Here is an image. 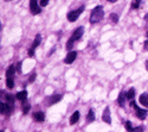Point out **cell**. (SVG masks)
<instances>
[{"label": "cell", "mask_w": 148, "mask_h": 132, "mask_svg": "<svg viewBox=\"0 0 148 132\" xmlns=\"http://www.w3.org/2000/svg\"><path fill=\"white\" fill-rule=\"evenodd\" d=\"M125 127H126L127 131H133V127H132V123H130V122H126Z\"/></svg>", "instance_id": "cell-23"}, {"label": "cell", "mask_w": 148, "mask_h": 132, "mask_svg": "<svg viewBox=\"0 0 148 132\" xmlns=\"http://www.w3.org/2000/svg\"><path fill=\"white\" fill-rule=\"evenodd\" d=\"M109 19L112 20V23L116 24V23L119 21V16H117V15H115V13H112V15L109 16Z\"/></svg>", "instance_id": "cell-22"}, {"label": "cell", "mask_w": 148, "mask_h": 132, "mask_svg": "<svg viewBox=\"0 0 148 132\" xmlns=\"http://www.w3.org/2000/svg\"><path fill=\"white\" fill-rule=\"evenodd\" d=\"M16 98H17L18 100H20L21 102H24V101H26V98H27V92H26V91H21V92L17 93V95H16Z\"/></svg>", "instance_id": "cell-11"}, {"label": "cell", "mask_w": 148, "mask_h": 132, "mask_svg": "<svg viewBox=\"0 0 148 132\" xmlns=\"http://www.w3.org/2000/svg\"><path fill=\"white\" fill-rule=\"evenodd\" d=\"M30 109H31V106H30V105H27V104H26L25 106H24V111H23V112H24V114H27V113H29V111H30Z\"/></svg>", "instance_id": "cell-24"}, {"label": "cell", "mask_w": 148, "mask_h": 132, "mask_svg": "<svg viewBox=\"0 0 148 132\" xmlns=\"http://www.w3.org/2000/svg\"><path fill=\"white\" fill-rule=\"evenodd\" d=\"M143 48H145V49H146V50H148V41H147V42L145 43V45H143Z\"/></svg>", "instance_id": "cell-29"}, {"label": "cell", "mask_w": 148, "mask_h": 132, "mask_svg": "<svg viewBox=\"0 0 148 132\" xmlns=\"http://www.w3.org/2000/svg\"><path fill=\"white\" fill-rule=\"evenodd\" d=\"M94 120H95V113L92 110H90L88 115H87V123H92Z\"/></svg>", "instance_id": "cell-18"}, {"label": "cell", "mask_w": 148, "mask_h": 132, "mask_svg": "<svg viewBox=\"0 0 148 132\" xmlns=\"http://www.w3.org/2000/svg\"><path fill=\"white\" fill-rule=\"evenodd\" d=\"M79 112L78 111H76V112H73V114L71 115V118H70V124L71 125H73V124H76L78 120H79Z\"/></svg>", "instance_id": "cell-12"}, {"label": "cell", "mask_w": 148, "mask_h": 132, "mask_svg": "<svg viewBox=\"0 0 148 132\" xmlns=\"http://www.w3.org/2000/svg\"><path fill=\"white\" fill-rule=\"evenodd\" d=\"M12 111H13V107L11 105H8L7 102H1V114L8 115V114H11Z\"/></svg>", "instance_id": "cell-7"}, {"label": "cell", "mask_w": 148, "mask_h": 132, "mask_svg": "<svg viewBox=\"0 0 148 132\" xmlns=\"http://www.w3.org/2000/svg\"><path fill=\"white\" fill-rule=\"evenodd\" d=\"M6 86L8 89L14 88V79L13 77H6Z\"/></svg>", "instance_id": "cell-16"}, {"label": "cell", "mask_w": 148, "mask_h": 132, "mask_svg": "<svg viewBox=\"0 0 148 132\" xmlns=\"http://www.w3.org/2000/svg\"><path fill=\"white\" fill-rule=\"evenodd\" d=\"M62 95L60 94H56V95H53V97L51 98V100H50V104L52 105V104H56V102H58V101H60L62 100Z\"/></svg>", "instance_id": "cell-19"}, {"label": "cell", "mask_w": 148, "mask_h": 132, "mask_svg": "<svg viewBox=\"0 0 148 132\" xmlns=\"http://www.w3.org/2000/svg\"><path fill=\"white\" fill-rule=\"evenodd\" d=\"M16 71H17V69H16L14 66L8 67V69L6 70V77H13V75H14Z\"/></svg>", "instance_id": "cell-15"}, {"label": "cell", "mask_w": 148, "mask_h": 132, "mask_svg": "<svg viewBox=\"0 0 148 132\" xmlns=\"http://www.w3.org/2000/svg\"><path fill=\"white\" fill-rule=\"evenodd\" d=\"M104 16V11L102 6H96L92 12H91V16H90V23L91 24H96V23H100L102 20Z\"/></svg>", "instance_id": "cell-2"}, {"label": "cell", "mask_w": 148, "mask_h": 132, "mask_svg": "<svg viewBox=\"0 0 148 132\" xmlns=\"http://www.w3.org/2000/svg\"><path fill=\"white\" fill-rule=\"evenodd\" d=\"M5 99H6V102H7L8 105H11L12 107L14 106V99H13V97H12V95L6 94V95H5Z\"/></svg>", "instance_id": "cell-17"}, {"label": "cell", "mask_w": 148, "mask_h": 132, "mask_svg": "<svg viewBox=\"0 0 148 132\" xmlns=\"http://www.w3.org/2000/svg\"><path fill=\"white\" fill-rule=\"evenodd\" d=\"M33 119L36 122L42 123V122L45 120V114L43 112H36V113H33Z\"/></svg>", "instance_id": "cell-10"}, {"label": "cell", "mask_w": 148, "mask_h": 132, "mask_svg": "<svg viewBox=\"0 0 148 132\" xmlns=\"http://www.w3.org/2000/svg\"><path fill=\"white\" fill-rule=\"evenodd\" d=\"M143 130H145L143 126H139V127H134L133 129V131H143Z\"/></svg>", "instance_id": "cell-28"}, {"label": "cell", "mask_w": 148, "mask_h": 132, "mask_svg": "<svg viewBox=\"0 0 148 132\" xmlns=\"http://www.w3.org/2000/svg\"><path fill=\"white\" fill-rule=\"evenodd\" d=\"M17 71H18V73H21V62H19L18 64H17Z\"/></svg>", "instance_id": "cell-26"}, {"label": "cell", "mask_w": 148, "mask_h": 132, "mask_svg": "<svg viewBox=\"0 0 148 132\" xmlns=\"http://www.w3.org/2000/svg\"><path fill=\"white\" fill-rule=\"evenodd\" d=\"M34 79H36V74L33 73V74H32V75L30 76V79H29V82H31V83H32V82L34 81Z\"/></svg>", "instance_id": "cell-27"}, {"label": "cell", "mask_w": 148, "mask_h": 132, "mask_svg": "<svg viewBox=\"0 0 148 132\" xmlns=\"http://www.w3.org/2000/svg\"><path fill=\"white\" fill-rule=\"evenodd\" d=\"M140 102H141L142 106L148 107V93H143V94H141V97H140Z\"/></svg>", "instance_id": "cell-14"}, {"label": "cell", "mask_w": 148, "mask_h": 132, "mask_svg": "<svg viewBox=\"0 0 148 132\" xmlns=\"http://www.w3.org/2000/svg\"><path fill=\"white\" fill-rule=\"evenodd\" d=\"M30 12L32 15H39L42 12L38 0H30Z\"/></svg>", "instance_id": "cell-5"}, {"label": "cell", "mask_w": 148, "mask_h": 132, "mask_svg": "<svg viewBox=\"0 0 148 132\" xmlns=\"http://www.w3.org/2000/svg\"><path fill=\"white\" fill-rule=\"evenodd\" d=\"M141 1H142V0H133V1H132V10H136V8H139Z\"/></svg>", "instance_id": "cell-20"}, {"label": "cell", "mask_w": 148, "mask_h": 132, "mask_svg": "<svg viewBox=\"0 0 148 132\" xmlns=\"http://www.w3.org/2000/svg\"><path fill=\"white\" fill-rule=\"evenodd\" d=\"M76 57H77V53H76V51H69V54L66 55V57H65V59H64V62H65L66 64H71V63L76 59Z\"/></svg>", "instance_id": "cell-8"}, {"label": "cell", "mask_w": 148, "mask_h": 132, "mask_svg": "<svg viewBox=\"0 0 148 132\" xmlns=\"http://www.w3.org/2000/svg\"><path fill=\"white\" fill-rule=\"evenodd\" d=\"M83 32H84V28H83V26H79V28H77V29L75 30V32L71 35V37H70L69 41L66 42V49H68V51H69L70 49H72V46H73V44H75L76 41L81 39V37L83 36Z\"/></svg>", "instance_id": "cell-1"}, {"label": "cell", "mask_w": 148, "mask_h": 132, "mask_svg": "<svg viewBox=\"0 0 148 132\" xmlns=\"http://www.w3.org/2000/svg\"><path fill=\"white\" fill-rule=\"evenodd\" d=\"M103 122L107 124H112V117H110V109L106 107V110L103 111V115H102Z\"/></svg>", "instance_id": "cell-9"}, {"label": "cell", "mask_w": 148, "mask_h": 132, "mask_svg": "<svg viewBox=\"0 0 148 132\" xmlns=\"http://www.w3.org/2000/svg\"><path fill=\"white\" fill-rule=\"evenodd\" d=\"M107 1H109V3H116L117 0H107Z\"/></svg>", "instance_id": "cell-31"}, {"label": "cell", "mask_w": 148, "mask_h": 132, "mask_svg": "<svg viewBox=\"0 0 148 132\" xmlns=\"http://www.w3.org/2000/svg\"><path fill=\"white\" fill-rule=\"evenodd\" d=\"M126 97H127V94H126L125 92H121V93H120V95H119L117 102H119V105H120L121 107L125 106V99H126Z\"/></svg>", "instance_id": "cell-13"}, {"label": "cell", "mask_w": 148, "mask_h": 132, "mask_svg": "<svg viewBox=\"0 0 148 132\" xmlns=\"http://www.w3.org/2000/svg\"><path fill=\"white\" fill-rule=\"evenodd\" d=\"M133 109H135V111H136V115H138V118L139 119H141V120H145V119H146V117H147V111L143 109H139V107H138V105H135L134 107H133Z\"/></svg>", "instance_id": "cell-6"}, {"label": "cell", "mask_w": 148, "mask_h": 132, "mask_svg": "<svg viewBox=\"0 0 148 132\" xmlns=\"http://www.w3.org/2000/svg\"><path fill=\"white\" fill-rule=\"evenodd\" d=\"M40 42H42V36L38 33V35L36 36V38H34V41H33V43H32V46L30 48V50H29V53H27L30 57H32V56L34 55V50H36V48L40 44Z\"/></svg>", "instance_id": "cell-4"}, {"label": "cell", "mask_w": 148, "mask_h": 132, "mask_svg": "<svg viewBox=\"0 0 148 132\" xmlns=\"http://www.w3.org/2000/svg\"><path fill=\"white\" fill-rule=\"evenodd\" d=\"M134 95H135V89H134V88H130V89L128 91V93H127V98H128L129 100H133Z\"/></svg>", "instance_id": "cell-21"}, {"label": "cell", "mask_w": 148, "mask_h": 132, "mask_svg": "<svg viewBox=\"0 0 148 132\" xmlns=\"http://www.w3.org/2000/svg\"><path fill=\"white\" fill-rule=\"evenodd\" d=\"M146 36H147V38H148V31H147V33H146Z\"/></svg>", "instance_id": "cell-33"}, {"label": "cell", "mask_w": 148, "mask_h": 132, "mask_svg": "<svg viewBox=\"0 0 148 132\" xmlns=\"http://www.w3.org/2000/svg\"><path fill=\"white\" fill-rule=\"evenodd\" d=\"M49 1H50V0H40V6L42 7H45L49 4Z\"/></svg>", "instance_id": "cell-25"}, {"label": "cell", "mask_w": 148, "mask_h": 132, "mask_svg": "<svg viewBox=\"0 0 148 132\" xmlns=\"http://www.w3.org/2000/svg\"><path fill=\"white\" fill-rule=\"evenodd\" d=\"M135 105H136V102H135V101H133V100H132V101H130V106H132V107H134Z\"/></svg>", "instance_id": "cell-30"}, {"label": "cell", "mask_w": 148, "mask_h": 132, "mask_svg": "<svg viewBox=\"0 0 148 132\" xmlns=\"http://www.w3.org/2000/svg\"><path fill=\"white\" fill-rule=\"evenodd\" d=\"M84 11V6H81L79 8H77V10H73V11H70L69 13L66 15V18H68V20L69 21H71V23H73V21H76L77 20V18L82 15V12Z\"/></svg>", "instance_id": "cell-3"}, {"label": "cell", "mask_w": 148, "mask_h": 132, "mask_svg": "<svg viewBox=\"0 0 148 132\" xmlns=\"http://www.w3.org/2000/svg\"><path fill=\"white\" fill-rule=\"evenodd\" d=\"M146 69L148 70V59H147V61H146Z\"/></svg>", "instance_id": "cell-32"}]
</instances>
